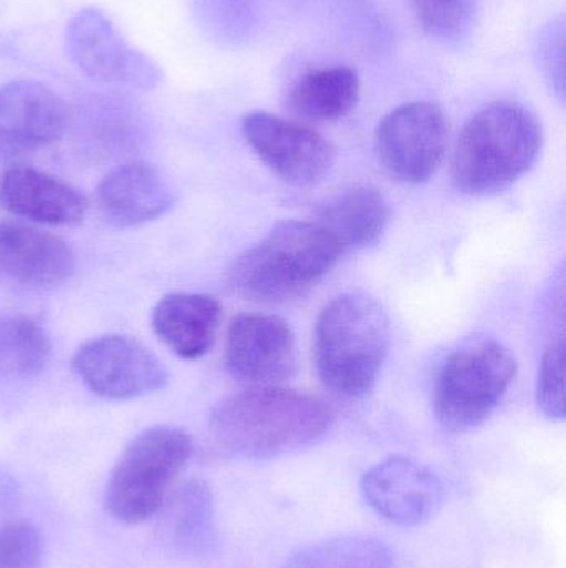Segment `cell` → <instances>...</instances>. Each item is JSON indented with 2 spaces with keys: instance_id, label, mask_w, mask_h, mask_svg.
<instances>
[{
  "instance_id": "1",
  "label": "cell",
  "mask_w": 566,
  "mask_h": 568,
  "mask_svg": "<svg viewBox=\"0 0 566 568\" xmlns=\"http://www.w3.org/2000/svg\"><path fill=\"white\" fill-rule=\"evenodd\" d=\"M335 420L332 407L312 394L253 387L226 397L213 409L209 433L229 456L266 460L319 443Z\"/></svg>"
},
{
  "instance_id": "2",
  "label": "cell",
  "mask_w": 566,
  "mask_h": 568,
  "mask_svg": "<svg viewBox=\"0 0 566 568\" xmlns=\"http://www.w3.org/2000/svg\"><path fill=\"white\" fill-rule=\"evenodd\" d=\"M537 116L512 100L482 106L465 122L452 155V180L462 193L495 195L514 185L541 156Z\"/></svg>"
},
{
  "instance_id": "3",
  "label": "cell",
  "mask_w": 566,
  "mask_h": 568,
  "mask_svg": "<svg viewBox=\"0 0 566 568\" xmlns=\"http://www.w3.org/2000/svg\"><path fill=\"white\" fill-rule=\"evenodd\" d=\"M342 255L341 246L321 223L289 220L233 262L228 283L246 300L279 303L325 280Z\"/></svg>"
},
{
  "instance_id": "4",
  "label": "cell",
  "mask_w": 566,
  "mask_h": 568,
  "mask_svg": "<svg viewBox=\"0 0 566 568\" xmlns=\"http://www.w3.org/2000/svg\"><path fill=\"white\" fill-rule=\"evenodd\" d=\"M391 329L374 297L344 293L326 304L315 333V361L321 383L346 399L374 387L388 356Z\"/></svg>"
},
{
  "instance_id": "5",
  "label": "cell",
  "mask_w": 566,
  "mask_h": 568,
  "mask_svg": "<svg viewBox=\"0 0 566 568\" xmlns=\"http://www.w3.org/2000/svg\"><path fill=\"white\" fill-rule=\"evenodd\" d=\"M193 440L182 427L153 426L133 437L110 473L106 513L116 523L138 526L158 513L188 466Z\"/></svg>"
},
{
  "instance_id": "6",
  "label": "cell",
  "mask_w": 566,
  "mask_h": 568,
  "mask_svg": "<svg viewBox=\"0 0 566 568\" xmlns=\"http://www.w3.org/2000/svg\"><path fill=\"white\" fill-rule=\"evenodd\" d=\"M514 354L494 339L475 341L452 353L434 384L435 417L451 433L482 426L517 376Z\"/></svg>"
},
{
  "instance_id": "7",
  "label": "cell",
  "mask_w": 566,
  "mask_h": 568,
  "mask_svg": "<svg viewBox=\"0 0 566 568\" xmlns=\"http://www.w3.org/2000/svg\"><path fill=\"white\" fill-rule=\"evenodd\" d=\"M65 52L73 65L95 82L152 90L163 80L158 63L130 45L95 7L79 10L66 23Z\"/></svg>"
},
{
  "instance_id": "8",
  "label": "cell",
  "mask_w": 566,
  "mask_h": 568,
  "mask_svg": "<svg viewBox=\"0 0 566 568\" xmlns=\"http://www.w3.org/2000/svg\"><path fill=\"white\" fill-rule=\"evenodd\" d=\"M447 136V116L442 106L418 100L391 110L379 122L375 152L392 179L419 185L438 172Z\"/></svg>"
},
{
  "instance_id": "9",
  "label": "cell",
  "mask_w": 566,
  "mask_h": 568,
  "mask_svg": "<svg viewBox=\"0 0 566 568\" xmlns=\"http://www.w3.org/2000/svg\"><path fill=\"white\" fill-rule=\"evenodd\" d=\"M83 386L109 400H132L168 386L162 361L135 337L105 334L85 341L72 357Z\"/></svg>"
},
{
  "instance_id": "10",
  "label": "cell",
  "mask_w": 566,
  "mask_h": 568,
  "mask_svg": "<svg viewBox=\"0 0 566 568\" xmlns=\"http://www.w3.org/2000/svg\"><path fill=\"white\" fill-rule=\"evenodd\" d=\"M241 132L256 156L289 185H316L335 163L331 143L299 120L258 110L243 116Z\"/></svg>"
},
{
  "instance_id": "11",
  "label": "cell",
  "mask_w": 566,
  "mask_h": 568,
  "mask_svg": "<svg viewBox=\"0 0 566 568\" xmlns=\"http://www.w3.org/2000/svg\"><path fill=\"white\" fill-rule=\"evenodd\" d=\"M225 364L239 383L278 386L295 373L296 339L291 326L272 314H238L229 324Z\"/></svg>"
},
{
  "instance_id": "12",
  "label": "cell",
  "mask_w": 566,
  "mask_h": 568,
  "mask_svg": "<svg viewBox=\"0 0 566 568\" xmlns=\"http://www.w3.org/2000/svg\"><path fill=\"white\" fill-rule=\"evenodd\" d=\"M361 493L378 516L401 527L421 526L431 520L445 496L434 470L404 456L388 457L366 470Z\"/></svg>"
},
{
  "instance_id": "13",
  "label": "cell",
  "mask_w": 566,
  "mask_h": 568,
  "mask_svg": "<svg viewBox=\"0 0 566 568\" xmlns=\"http://www.w3.org/2000/svg\"><path fill=\"white\" fill-rule=\"evenodd\" d=\"M65 103L35 80L0 85V159L27 155L62 139Z\"/></svg>"
},
{
  "instance_id": "14",
  "label": "cell",
  "mask_w": 566,
  "mask_h": 568,
  "mask_svg": "<svg viewBox=\"0 0 566 568\" xmlns=\"http://www.w3.org/2000/svg\"><path fill=\"white\" fill-rule=\"evenodd\" d=\"M75 272L69 243L32 226L0 223V286L53 290Z\"/></svg>"
},
{
  "instance_id": "15",
  "label": "cell",
  "mask_w": 566,
  "mask_h": 568,
  "mask_svg": "<svg viewBox=\"0 0 566 568\" xmlns=\"http://www.w3.org/2000/svg\"><path fill=\"white\" fill-rule=\"evenodd\" d=\"M0 206L52 229H73L86 213V200L79 190L30 166H12L0 176Z\"/></svg>"
},
{
  "instance_id": "16",
  "label": "cell",
  "mask_w": 566,
  "mask_h": 568,
  "mask_svg": "<svg viewBox=\"0 0 566 568\" xmlns=\"http://www.w3.org/2000/svg\"><path fill=\"white\" fill-rule=\"evenodd\" d=\"M96 203L110 225L133 229L165 215L173 206V193L158 170L132 162L116 166L100 182Z\"/></svg>"
},
{
  "instance_id": "17",
  "label": "cell",
  "mask_w": 566,
  "mask_h": 568,
  "mask_svg": "<svg viewBox=\"0 0 566 568\" xmlns=\"http://www.w3.org/2000/svg\"><path fill=\"white\" fill-rule=\"evenodd\" d=\"M153 519L156 539L176 556L202 557L215 547V499L203 480L176 484Z\"/></svg>"
},
{
  "instance_id": "18",
  "label": "cell",
  "mask_w": 566,
  "mask_h": 568,
  "mask_svg": "<svg viewBox=\"0 0 566 568\" xmlns=\"http://www.w3.org/2000/svg\"><path fill=\"white\" fill-rule=\"evenodd\" d=\"M223 306L216 297L198 293H172L156 303L152 326L169 351L186 361L209 353L222 323Z\"/></svg>"
},
{
  "instance_id": "19",
  "label": "cell",
  "mask_w": 566,
  "mask_h": 568,
  "mask_svg": "<svg viewBox=\"0 0 566 568\" xmlns=\"http://www.w3.org/2000/svg\"><path fill=\"white\" fill-rule=\"evenodd\" d=\"M361 79L349 65L318 67L295 80L286 93V110L302 123L344 119L356 109Z\"/></svg>"
},
{
  "instance_id": "20",
  "label": "cell",
  "mask_w": 566,
  "mask_h": 568,
  "mask_svg": "<svg viewBox=\"0 0 566 568\" xmlns=\"http://www.w3.org/2000/svg\"><path fill=\"white\" fill-rule=\"evenodd\" d=\"M389 222V206L381 192L356 186L332 199L321 212V223L342 252L374 245Z\"/></svg>"
},
{
  "instance_id": "21",
  "label": "cell",
  "mask_w": 566,
  "mask_h": 568,
  "mask_svg": "<svg viewBox=\"0 0 566 568\" xmlns=\"http://www.w3.org/2000/svg\"><path fill=\"white\" fill-rule=\"evenodd\" d=\"M52 356V341L42 326L25 314L0 316V373L10 377L37 376Z\"/></svg>"
},
{
  "instance_id": "22",
  "label": "cell",
  "mask_w": 566,
  "mask_h": 568,
  "mask_svg": "<svg viewBox=\"0 0 566 568\" xmlns=\"http://www.w3.org/2000/svg\"><path fill=\"white\" fill-rule=\"evenodd\" d=\"M281 568H394V559L374 537L341 536L298 550Z\"/></svg>"
},
{
  "instance_id": "23",
  "label": "cell",
  "mask_w": 566,
  "mask_h": 568,
  "mask_svg": "<svg viewBox=\"0 0 566 568\" xmlns=\"http://www.w3.org/2000/svg\"><path fill=\"white\" fill-rule=\"evenodd\" d=\"M405 6L429 37L457 43L471 33L481 0H405Z\"/></svg>"
},
{
  "instance_id": "24",
  "label": "cell",
  "mask_w": 566,
  "mask_h": 568,
  "mask_svg": "<svg viewBox=\"0 0 566 568\" xmlns=\"http://www.w3.org/2000/svg\"><path fill=\"white\" fill-rule=\"evenodd\" d=\"M43 539L39 529L27 520L0 526V568H40Z\"/></svg>"
},
{
  "instance_id": "25",
  "label": "cell",
  "mask_w": 566,
  "mask_h": 568,
  "mask_svg": "<svg viewBox=\"0 0 566 568\" xmlns=\"http://www.w3.org/2000/svg\"><path fill=\"white\" fill-rule=\"evenodd\" d=\"M564 341L550 347L542 359L537 383V406L547 419H565Z\"/></svg>"
},
{
  "instance_id": "26",
  "label": "cell",
  "mask_w": 566,
  "mask_h": 568,
  "mask_svg": "<svg viewBox=\"0 0 566 568\" xmlns=\"http://www.w3.org/2000/svg\"><path fill=\"white\" fill-rule=\"evenodd\" d=\"M535 60L545 82L557 93L565 95V22L564 17L552 20L541 30L535 45Z\"/></svg>"
}]
</instances>
